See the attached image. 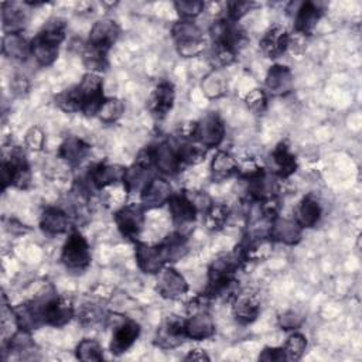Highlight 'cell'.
Instances as JSON below:
<instances>
[{"label":"cell","instance_id":"cell-44","mask_svg":"<svg viewBox=\"0 0 362 362\" xmlns=\"http://www.w3.org/2000/svg\"><path fill=\"white\" fill-rule=\"evenodd\" d=\"M124 113V103L119 98H105L103 103L100 105L96 116L100 122L106 124H112L117 122Z\"/></svg>","mask_w":362,"mask_h":362},{"label":"cell","instance_id":"cell-46","mask_svg":"<svg viewBox=\"0 0 362 362\" xmlns=\"http://www.w3.org/2000/svg\"><path fill=\"white\" fill-rule=\"evenodd\" d=\"M236 55L238 52H235L229 47L212 42V47L208 54V61L212 65V69H223L235 62Z\"/></svg>","mask_w":362,"mask_h":362},{"label":"cell","instance_id":"cell-52","mask_svg":"<svg viewBox=\"0 0 362 362\" xmlns=\"http://www.w3.org/2000/svg\"><path fill=\"white\" fill-rule=\"evenodd\" d=\"M103 310L98 305V304H85L81 311L78 313V318L81 320L82 324H89V325H93L99 321H102L103 318Z\"/></svg>","mask_w":362,"mask_h":362},{"label":"cell","instance_id":"cell-54","mask_svg":"<svg viewBox=\"0 0 362 362\" xmlns=\"http://www.w3.org/2000/svg\"><path fill=\"white\" fill-rule=\"evenodd\" d=\"M259 361H266V362H280L284 361L283 349L281 346H264L263 351L259 354Z\"/></svg>","mask_w":362,"mask_h":362},{"label":"cell","instance_id":"cell-29","mask_svg":"<svg viewBox=\"0 0 362 362\" xmlns=\"http://www.w3.org/2000/svg\"><path fill=\"white\" fill-rule=\"evenodd\" d=\"M28 21V6L25 1H3L1 23L4 33H21Z\"/></svg>","mask_w":362,"mask_h":362},{"label":"cell","instance_id":"cell-5","mask_svg":"<svg viewBox=\"0 0 362 362\" xmlns=\"http://www.w3.org/2000/svg\"><path fill=\"white\" fill-rule=\"evenodd\" d=\"M57 293H40L35 298L27 300L11 308V317L17 328L33 332L40 327L45 325V304Z\"/></svg>","mask_w":362,"mask_h":362},{"label":"cell","instance_id":"cell-31","mask_svg":"<svg viewBox=\"0 0 362 362\" xmlns=\"http://www.w3.org/2000/svg\"><path fill=\"white\" fill-rule=\"evenodd\" d=\"M157 246L160 249V253L165 264L175 263L188 253L187 236L184 235V232H180V230H174L165 235V238Z\"/></svg>","mask_w":362,"mask_h":362},{"label":"cell","instance_id":"cell-38","mask_svg":"<svg viewBox=\"0 0 362 362\" xmlns=\"http://www.w3.org/2000/svg\"><path fill=\"white\" fill-rule=\"evenodd\" d=\"M201 89L205 93V96L211 99H218L228 92V79L222 69H212L208 72L202 82H201Z\"/></svg>","mask_w":362,"mask_h":362},{"label":"cell","instance_id":"cell-25","mask_svg":"<svg viewBox=\"0 0 362 362\" xmlns=\"http://www.w3.org/2000/svg\"><path fill=\"white\" fill-rule=\"evenodd\" d=\"M75 315V307L71 298L55 294L45 304V325L64 327Z\"/></svg>","mask_w":362,"mask_h":362},{"label":"cell","instance_id":"cell-30","mask_svg":"<svg viewBox=\"0 0 362 362\" xmlns=\"http://www.w3.org/2000/svg\"><path fill=\"white\" fill-rule=\"evenodd\" d=\"M89 143L78 136L65 137L58 148L59 158H62L71 167H78L89 156Z\"/></svg>","mask_w":362,"mask_h":362},{"label":"cell","instance_id":"cell-9","mask_svg":"<svg viewBox=\"0 0 362 362\" xmlns=\"http://www.w3.org/2000/svg\"><path fill=\"white\" fill-rule=\"evenodd\" d=\"M209 34L214 44L226 45L235 52H239L247 42V35L245 30L238 23L230 21L225 16L216 18L211 24Z\"/></svg>","mask_w":362,"mask_h":362},{"label":"cell","instance_id":"cell-3","mask_svg":"<svg viewBox=\"0 0 362 362\" xmlns=\"http://www.w3.org/2000/svg\"><path fill=\"white\" fill-rule=\"evenodd\" d=\"M209 298L204 294L194 297L187 305L184 328L187 338L192 341H205L215 335V321L208 310Z\"/></svg>","mask_w":362,"mask_h":362},{"label":"cell","instance_id":"cell-19","mask_svg":"<svg viewBox=\"0 0 362 362\" xmlns=\"http://www.w3.org/2000/svg\"><path fill=\"white\" fill-rule=\"evenodd\" d=\"M264 88L272 96H286L294 89V75L291 69L281 64L269 68L264 78Z\"/></svg>","mask_w":362,"mask_h":362},{"label":"cell","instance_id":"cell-50","mask_svg":"<svg viewBox=\"0 0 362 362\" xmlns=\"http://www.w3.org/2000/svg\"><path fill=\"white\" fill-rule=\"evenodd\" d=\"M266 174V170L253 158H247L242 163H238V173L236 175L246 181V182H250L253 180H257L259 177L264 175Z\"/></svg>","mask_w":362,"mask_h":362},{"label":"cell","instance_id":"cell-11","mask_svg":"<svg viewBox=\"0 0 362 362\" xmlns=\"http://www.w3.org/2000/svg\"><path fill=\"white\" fill-rule=\"evenodd\" d=\"M146 208L139 204H127L120 206L115 214L113 219L120 235L132 242L139 240L140 232L144 225Z\"/></svg>","mask_w":362,"mask_h":362},{"label":"cell","instance_id":"cell-24","mask_svg":"<svg viewBox=\"0 0 362 362\" xmlns=\"http://www.w3.org/2000/svg\"><path fill=\"white\" fill-rule=\"evenodd\" d=\"M260 314V301L256 294L238 293L232 298V315L240 325H249L257 320Z\"/></svg>","mask_w":362,"mask_h":362},{"label":"cell","instance_id":"cell-33","mask_svg":"<svg viewBox=\"0 0 362 362\" xmlns=\"http://www.w3.org/2000/svg\"><path fill=\"white\" fill-rule=\"evenodd\" d=\"M1 52L11 61L24 62L28 57H31L30 41H27L21 33H4L1 41Z\"/></svg>","mask_w":362,"mask_h":362},{"label":"cell","instance_id":"cell-23","mask_svg":"<svg viewBox=\"0 0 362 362\" xmlns=\"http://www.w3.org/2000/svg\"><path fill=\"white\" fill-rule=\"evenodd\" d=\"M38 225H40V229L48 236L62 235L69 229L71 216L61 206L48 205L41 211Z\"/></svg>","mask_w":362,"mask_h":362},{"label":"cell","instance_id":"cell-51","mask_svg":"<svg viewBox=\"0 0 362 362\" xmlns=\"http://www.w3.org/2000/svg\"><path fill=\"white\" fill-rule=\"evenodd\" d=\"M305 321V317L296 310H286L277 317V325L284 331H294L300 328Z\"/></svg>","mask_w":362,"mask_h":362},{"label":"cell","instance_id":"cell-21","mask_svg":"<svg viewBox=\"0 0 362 362\" xmlns=\"http://www.w3.org/2000/svg\"><path fill=\"white\" fill-rule=\"evenodd\" d=\"M140 332H141V327L137 321L134 320L122 321L112 334V339L109 344L110 352L116 356L127 352L140 337Z\"/></svg>","mask_w":362,"mask_h":362},{"label":"cell","instance_id":"cell-13","mask_svg":"<svg viewBox=\"0 0 362 362\" xmlns=\"http://www.w3.org/2000/svg\"><path fill=\"white\" fill-rule=\"evenodd\" d=\"M167 205L171 215V221L174 226H177V230L180 232H182L181 229L192 225L197 219V215L199 214L194 202L191 201L188 192L185 191L174 192L168 199Z\"/></svg>","mask_w":362,"mask_h":362},{"label":"cell","instance_id":"cell-55","mask_svg":"<svg viewBox=\"0 0 362 362\" xmlns=\"http://www.w3.org/2000/svg\"><path fill=\"white\" fill-rule=\"evenodd\" d=\"M209 355L202 348H192L188 351V354L184 356V361H209Z\"/></svg>","mask_w":362,"mask_h":362},{"label":"cell","instance_id":"cell-18","mask_svg":"<svg viewBox=\"0 0 362 362\" xmlns=\"http://www.w3.org/2000/svg\"><path fill=\"white\" fill-rule=\"evenodd\" d=\"M173 187L170 181L164 177L154 175L144 189L140 192V204L146 209L160 208L161 205L167 204L173 195Z\"/></svg>","mask_w":362,"mask_h":362},{"label":"cell","instance_id":"cell-16","mask_svg":"<svg viewBox=\"0 0 362 362\" xmlns=\"http://www.w3.org/2000/svg\"><path fill=\"white\" fill-rule=\"evenodd\" d=\"M157 293L167 300H177L187 294L188 283L185 277L171 266H165L157 274Z\"/></svg>","mask_w":362,"mask_h":362},{"label":"cell","instance_id":"cell-53","mask_svg":"<svg viewBox=\"0 0 362 362\" xmlns=\"http://www.w3.org/2000/svg\"><path fill=\"white\" fill-rule=\"evenodd\" d=\"M45 143V136L42 133V130L37 126H33L27 133H25V139H24V144L28 150L31 151H40L42 150Z\"/></svg>","mask_w":362,"mask_h":362},{"label":"cell","instance_id":"cell-27","mask_svg":"<svg viewBox=\"0 0 362 362\" xmlns=\"http://www.w3.org/2000/svg\"><path fill=\"white\" fill-rule=\"evenodd\" d=\"M134 257L139 269L146 274H158L165 267V262L157 245H147L144 242L136 240Z\"/></svg>","mask_w":362,"mask_h":362},{"label":"cell","instance_id":"cell-10","mask_svg":"<svg viewBox=\"0 0 362 362\" xmlns=\"http://www.w3.org/2000/svg\"><path fill=\"white\" fill-rule=\"evenodd\" d=\"M81 102H82V112L85 116H96L100 105L105 100L103 93V79L99 74L86 72L81 82L76 83Z\"/></svg>","mask_w":362,"mask_h":362},{"label":"cell","instance_id":"cell-45","mask_svg":"<svg viewBox=\"0 0 362 362\" xmlns=\"http://www.w3.org/2000/svg\"><path fill=\"white\" fill-rule=\"evenodd\" d=\"M284 361H298L303 358L307 349V338L301 332H293L281 345Z\"/></svg>","mask_w":362,"mask_h":362},{"label":"cell","instance_id":"cell-26","mask_svg":"<svg viewBox=\"0 0 362 362\" xmlns=\"http://www.w3.org/2000/svg\"><path fill=\"white\" fill-rule=\"evenodd\" d=\"M301 236H303V228L298 225L296 219L283 218L277 215L272 221V225L269 229V238L273 242L293 246L301 240Z\"/></svg>","mask_w":362,"mask_h":362},{"label":"cell","instance_id":"cell-22","mask_svg":"<svg viewBox=\"0 0 362 362\" xmlns=\"http://www.w3.org/2000/svg\"><path fill=\"white\" fill-rule=\"evenodd\" d=\"M126 167L120 164H107V163H96L93 164L86 175V181L95 189H103L112 184L122 182Z\"/></svg>","mask_w":362,"mask_h":362},{"label":"cell","instance_id":"cell-35","mask_svg":"<svg viewBox=\"0 0 362 362\" xmlns=\"http://www.w3.org/2000/svg\"><path fill=\"white\" fill-rule=\"evenodd\" d=\"M321 216H322V206L317 199V197H314L313 194L303 197L296 212V221L298 222V225L303 229L314 228L318 225Z\"/></svg>","mask_w":362,"mask_h":362},{"label":"cell","instance_id":"cell-7","mask_svg":"<svg viewBox=\"0 0 362 362\" xmlns=\"http://www.w3.org/2000/svg\"><path fill=\"white\" fill-rule=\"evenodd\" d=\"M59 260L66 270L74 273H82L90 266V247L86 238L79 230L69 233L62 246Z\"/></svg>","mask_w":362,"mask_h":362},{"label":"cell","instance_id":"cell-37","mask_svg":"<svg viewBox=\"0 0 362 362\" xmlns=\"http://www.w3.org/2000/svg\"><path fill=\"white\" fill-rule=\"evenodd\" d=\"M30 49H31V57L37 61L40 66L52 65L57 61L59 54L58 45L47 42L37 35L30 41Z\"/></svg>","mask_w":362,"mask_h":362},{"label":"cell","instance_id":"cell-41","mask_svg":"<svg viewBox=\"0 0 362 362\" xmlns=\"http://www.w3.org/2000/svg\"><path fill=\"white\" fill-rule=\"evenodd\" d=\"M229 206L225 204H214L202 214L204 216V225L208 230L218 232L223 229L229 219Z\"/></svg>","mask_w":362,"mask_h":362},{"label":"cell","instance_id":"cell-4","mask_svg":"<svg viewBox=\"0 0 362 362\" xmlns=\"http://www.w3.org/2000/svg\"><path fill=\"white\" fill-rule=\"evenodd\" d=\"M0 182L3 191L7 187H16L20 189L28 188L31 182V171L25 151L21 147H11L8 154L3 157L0 167Z\"/></svg>","mask_w":362,"mask_h":362},{"label":"cell","instance_id":"cell-49","mask_svg":"<svg viewBox=\"0 0 362 362\" xmlns=\"http://www.w3.org/2000/svg\"><path fill=\"white\" fill-rule=\"evenodd\" d=\"M245 105L255 115L264 113V110L267 107V93H266V90L260 89V88H255V89L249 90L245 96Z\"/></svg>","mask_w":362,"mask_h":362},{"label":"cell","instance_id":"cell-48","mask_svg":"<svg viewBox=\"0 0 362 362\" xmlns=\"http://www.w3.org/2000/svg\"><path fill=\"white\" fill-rule=\"evenodd\" d=\"M255 7H257V3L255 1H245V0H233L228 1L225 4V17L230 21L239 23L240 18H243L246 14H249Z\"/></svg>","mask_w":362,"mask_h":362},{"label":"cell","instance_id":"cell-47","mask_svg":"<svg viewBox=\"0 0 362 362\" xmlns=\"http://www.w3.org/2000/svg\"><path fill=\"white\" fill-rule=\"evenodd\" d=\"M205 3L201 0H178L174 1V8L180 16V20H194L197 18L204 10Z\"/></svg>","mask_w":362,"mask_h":362},{"label":"cell","instance_id":"cell-36","mask_svg":"<svg viewBox=\"0 0 362 362\" xmlns=\"http://www.w3.org/2000/svg\"><path fill=\"white\" fill-rule=\"evenodd\" d=\"M30 334L31 332L18 328L4 344V352L8 351L14 355H18L23 359L34 358V354L37 352V345Z\"/></svg>","mask_w":362,"mask_h":362},{"label":"cell","instance_id":"cell-6","mask_svg":"<svg viewBox=\"0 0 362 362\" xmlns=\"http://www.w3.org/2000/svg\"><path fill=\"white\" fill-rule=\"evenodd\" d=\"M171 37L178 55L192 58L204 52L205 37L202 30L191 20H178L171 27Z\"/></svg>","mask_w":362,"mask_h":362},{"label":"cell","instance_id":"cell-32","mask_svg":"<svg viewBox=\"0 0 362 362\" xmlns=\"http://www.w3.org/2000/svg\"><path fill=\"white\" fill-rule=\"evenodd\" d=\"M154 170L139 163H133L132 165L126 167L122 184L126 192L129 194H140L148 181L154 177Z\"/></svg>","mask_w":362,"mask_h":362},{"label":"cell","instance_id":"cell-39","mask_svg":"<svg viewBox=\"0 0 362 362\" xmlns=\"http://www.w3.org/2000/svg\"><path fill=\"white\" fill-rule=\"evenodd\" d=\"M35 35L47 42L61 47L66 37V21L61 17H51Z\"/></svg>","mask_w":362,"mask_h":362},{"label":"cell","instance_id":"cell-20","mask_svg":"<svg viewBox=\"0 0 362 362\" xmlns=\"http://www.w3.org/2000/svg\"><path fill=\"white\" fill-rule=\"evenodd\" d=\"M120 35L119 24L112 18H100L90 28L88 44L103 51H110Z\"/></svg>","mask_w":362,"mask_h":362},{"label":"cell","instance_id":"cell-40","mask_svg":"<svg viewBox=\"0 0 362 362\" xmlns=\"http://www.w3.org/2000/svg\"><path fill=\"white\" fill-rule=\"evenodd\" d=\"M107 54H109L107 51L92 47L86 42L82 48V62L89 69L88 72L100 74V72L106 71L109 66Z\"/></svg>","mask_w":362,"mask_h":362},{"label":"cell","instance_id":"cell-12","mask_svg":"<svg viewBox=\"0 0 362 362\" xmlns=\"http://www.w3.org/2000/svg\"><path fill=\"white\" fill-rule=\"evenodd\" d=\"M187 339L184 318L178 315H168L156 329L153 344L160 349H174Z\"/></svg>","mask_w":362,"mask_h":362},{"label":"cell","instance_id":"cell-43","mask_svg":"<svg viewBox=\"0 0 362 362\" xmlns=\"http://www.w3.org/2000/svg\"><path fill=\"white\" fill-rule=\"evenodd\" d=\"M75 356L83 362H98L103 359V346L93 338H83L75 348Z\"/></svg>","mask_w":362,"mask_h":362},{"label":"cell","instance_id":"cell-34","mask_svg":"<svg viewBox=\"0 0 362 362\" xmlns=\"http://www.w3.org/2000/svg\"><path fill=\"white\" fill-rule=\"evenodd\" d=\"M238 163L239 161L229 151L218 150L209 164V173H211L212 181L222 182V181L236 175Z\"/></svg>","mask_w":362,"mask_h":362},{"label":"cell","instance_id":"cell-2","mask_svg":"<svg viewBox=\"0 0 362 362\" xmlns=\"http://www.w3.org/2000/svg\"><path fill=\"white\" fill-rule=\"evenodd\" d=\"M226 129L222 117L216 112H209L195 122L185 123L178 136L192 140L204 148H215L223 141Z\"/></svg>","mask_w":362,"mask_h":362},{"label":"cell","instance_id":"cell-15","mask_svg":"<svg viewBox=\"0 0 362 362\" xmlns=\"http://www.w3.org/2000/svg\"><path fill=\"white\" fill-rule=\"evenodd\" d=\"M291 37L286 27H283L281 24H273L262 35L259 47L266 58L276 59L288 49Z\"/></svg>","mask_w":362,"mask_h":362},{"label":"cell","instance_id":"cell-8","mask_svg":"<svg viewBox=\"0 0 362 362\" xmlns=\"http://www.w3.org/2000/svg\"><path fill=\"white\" fill-rule=\"evenodd\" d=\"M150 147H151L153 167L161 175H167V177L177 175L185 167L174 140L165 139L158 143L150 144Z\"/></svg>","mask_w":362,"mask_h":362},{"label":"cell","instance_id":"cell-1","mask_svg":"<svg viewBox=\"0 0 362 362\" xmlns=\"http://www.w3.org/2000/svg\"><path fill=\"white\" fill-rule=\"evenodd\" d=\"M243 263L245 262L236 247L229 253L216 256L208 267V284L202 294L209 300L216 297H226L232 300L239 293L235 288L236 273Z\"/></svg>","mask_w":362,"mask_h":362},{"label":"cell","instance_id":"cell-28","mask_svg":"<svg viewBox=\"0 0 362 362\" xmlns=\"http://www.w3.org/2000/svg\"><path fill=\"white\" fill-rule=\"evenodd\" d=\"M270 161L273 175L281 180L291 177L298 168L297 158L294 153L290 150L287 141H280L279 144H276V147L270 153Z\"/></svg>","mask_w":362,"mask_h":362},{"label":"cell","instance_id":"cell-14","mask_svg":"<svg viewBox=\"0 0 362 362\" xmlns=\"http://www.w3.org/2000/svg\"><path fill=\"white\" fill-rule=\"evenodd\" d=\"M175 100V88L171 81H160L147 99V109L156 119H164L173 109Z\"/></svg>","mask_w":362,"mask_h":362},{"label":"cell","instance_id":"cell-42","mask_svg":"<svg viewBox=\"0 0 362 362\" xmlns=\"http://www.w3.org/2000/svg\"><path fill=\"white\" fill-rule=\"evenodd\" d=\"M55 105L65 113L82 112V102L76 85H72L55 95Z\"/></svg>","mask_w":362,"mask_h":362},{"label":"cell","instance_id":"cell-17","mask_svg":"<svg viewBox=\"0 0 362 362\" xmlns=\"http://www.w3.org/2000/svg\"><path fill=\"white\" fill-rule=\"evenodd\" d=\"M324 14L322 4L320 1H303L294 13V31L300 35L310 37Z\"/></svg>","mask_w":362,"mask_h":362}]
</instances>
